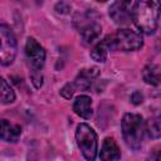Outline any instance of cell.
<instances>
[{
    "label": "cell",
    "instance_id": "obj_1",
    "mask_svg": "<svg viewBox=\"0 0 161 161\" xmlns=\"http://www.w3.org/2000/svg\"><path fill=\"white\" fill-rule=\"evenodd\" d=\"M158 1H131V19L140 31L151 35L158 25Z\"/></svg>",
    "mask_w": 161,
    "mask_h": 161
},
{
    "label": "cell",
    "instance_id": "obj_2",
    "mask_svg": "<svg viewBox=\"0 0 161 161\" xmlns=\"http://www.w3.org/2000/svg\"><path fill=\"white\" fill-rule=\"evenodd\" d=\"M102 42L108 52H135L143 47L142 35L131 29H118L116 33L107 35Z\"/></svg>",
    "mask_w": 161,
    "mask_h": 161
},
{
    "label": "cell",
    "instance_id": "obj_3",
    "mask_svg": "<svg viewBox=\"0 0 161 161\" xmlns=\"http://www.w3.org/2000/svg\"><path fill=\"white\" fill-rule=\"evenodd\" d=\"M25 58L29 63V74L31 83L36 89H39L43 86V67L45 63V50L34 38L26 39Z\"/></svg>",
    "mask_w": 161,
    "mask_h": 161
},
{
    "label": "cell",
    "instance_id": "obj_4",
    "mask_svg": "<svg viewBox=\"0 0 161 161\" xmlns=\"http://www.w3.org/2000/svg\"><path fill=\"white\" fill-rule=\"evenodd\" d=\"M121 130L126 145L135 151L140 150L145 132L142 116L137 113H125L121 121Z\"/></svg>",
    "mask_w": 161,
    "mask_h": 161
},
{
    "label": "cell",
    "instance_id": "obj_5",
    "mask_svg": "<svg viewBox=\"0 0 161 161\" xmlns=\"http://www.w3.org/2000/svg\"><path fill=\"white\" fill-rule=\"evenodd\" d=\"M99 15L94 10H86L74 18V25L86 43H93L102 31V25L98 21Z\"/></svg>",
    "mask_w": 161,
    "mask_h": 161
},
{
    "label": "cell",
    "instance_id": "obj_6",
    "mask_svg": "<svg viewBox=\"0 0 161 161\" xmlns=\"http://www.w3.org/2000/svg\"><path fill=\"white\" fill-rule=\"evenodd\" d=\"M75 141L83 157L87 161H94L98 151V137L96 131L87 123H79L75 130Z\"/></svg>",
    "mask_w": 161,
    "mask_h": 161
},
{
    "label": "cell",
    "instance_id": "obj_7",
    "mask_svg": "<svg viewBox=\"0 0 161 161\" xmlns=\"http://www.w3.org/2000/svg\"><path fill=\"white\" fill-rule=\"evenodd\" d=\"M18 43L14 31L6 24H0V64L10 65L15 60Z\"/></svg>",
    "mask_w": 161,
    "mask_h": 161
},
{
    "label": "cell",
    "instance_id": "obj_8",
    "mask_svg": "<svg viewBox=\"0 0 161 161\" xmlns=\"http://www.w3.org/2000/svg\"><path fill=\"white\" fill-rule=\"evenodd\" d=\"M109 16L117 25H127L131 19V1H116L109 6Z\"/></svg>",
    "mask_w": 161,
    "mask_h": 161
},
{
    "label": "cell",
    "instance_id": "obj_9",
    "mask_svg": "<svg viewBox=\"0 0 161 161\" xmlns=\"http://www.w3.org/2000/svg\"><path fill=\"white\" fill-rule=\"evenodd\" d=\"M99 74V69L97 67H92L88 69H82L78 75L75 77L74 82H73V87L77 91H87L92 87L93 80L98 77Z\"/></svg>",
    "mask_w": 161,
    "mask_h": 161
},
{
    "label": "cell",
    "instance_id": "obj_10",
    "mask_svg": "<svg viewBox=\"0 0 161 161\" xmlns=\"http://www.w3.org/2000/svg\"><path fill=\"white\" fill-rule=\"evenodd\" d=\"M99 158L101 161H119L121 150L112 137H106L103 140L99 152Z\"/></svg>",
    "mask_w": 161,
    "mask_h": 161
},
{
    "label": "cell",
    "instance_id": "obj_11",
    "mask_svg": "<svg viewBox=\"0 0 161 161\" xmlns=\"http://www.w3.org/2000/svg\"><path fill=\"white\" fill-rule=\"evenodd\" d=\"M21 135V127L14 125L8 119H0V138L5 142L15 143L19 141Z\"/></svg>",
    "mask_w": 161,
    "mask_h": 161
},
{
    "label": "cell",
    "instance_id": "obj_12",
    "mask_svg": "<svg viewBox=\"0 0 161 161\" xmlns=\"http://www.w3.org/2000/svg\"><path fill=\"white\" fill-rule=\"evenodd\" d=\"M73 111L75 114H78L80 118L89 119L92 117V99L89 96L80 94L78 96L73 102Z\"/></svg>",
    "mask_w": 161,
    "mask_h": 161
},
{
    "label": "cell",
    "instance_id": "obj_13",
    "mask_svg": "<svg viewBox=\"0 0 161 161\" xmlns=\"http://www.w3.org/2000/svg\"><path fill=\"white\" fill-rule=\"evenodd\" d=\"M143 80L150 86H158L160 84V67L155 63H148L142 70Z\"/></svg>",
    "mask_w": 161,
    "mask_h": 161
},
{
    "label": "cell",
    "instance_id": "obj_14",
    "mask_svg": "<svg viewBox=\"0 0 161 161\" xmlns=\"http://www.w3.org/2000/svg\"><path fill=\"white\" fill-rule=\"evenodd\" d=\"M15 101V92L10 87V84L0 77V102L4 104H10Z\"/></svg>",
    "mask_w": 161,
    "mask_h": 161
},
{
    "label": "cell",
    "instance_id": "obj_15",
    "mask_svg": "<svg viewBox=\"0 0 161 161\" xmlns=\"http://www.w3.org/2000/svg\"><path fill=\"white\" fill-rule=\"evenodd\" d=\"M145 131L147 133V136L150 138H153V140H157L160 138V135H161V126H160V117H151L146 125H145Z\"/></svg>",
    "mask_w": 161,
    "mask_h": 161
},
{
    "label": "cell",
    "instance_id": "obj_16",
    "mask_svg": "<svg viewBox=\"0 0 161 161\" xmlns=\"http://www.w3.org/2000/svg\"><path fill=\"white\" fill-rule=\"evenodd\" d=\"M107 57H108V49L106 48L103 42H99L98 44H96L94 48L91 50V58L96 62L104 63L107 60Z\"/></svg>",
    "mask_w": 161,
    "mask_h": 161
},
{
    "label": "cell",
    "instance_id": "obj_17",
    "mask_svg": "<svg viewBox=\"0 0 161 161\" xmlns=\"http://www.w3.org/2000/svg\"><path fill=\"white\" fill-rule=\"evenodd\" d=\"M74 92H75V89H74V87H73V83H67V84L60 89V94H62L65 99H70V98L73 97Z\"/></svg>",
    "mask_w": 161,
    "mask_h": 161
},
{
    "label": "cell",
    "instance_id": "obj_18",
    "mask_svg": "<svg viewBox=\"0 0 161 161\" xmlns=\"http://www.w3.org/2000/svg\"><path fill=\"white\" fill-rule=\"evenodd\" d=\"M130 99H131V102H132L135 106H138V104L142 103V101H143V96H142V93H141L140 91H135V92L131 94Z\"/></svg>",
    "mask_w": 161,
    "mask_h": 161
}]
</instances>
